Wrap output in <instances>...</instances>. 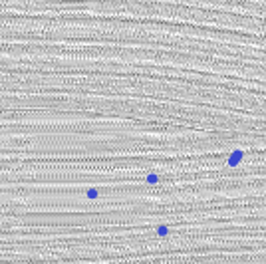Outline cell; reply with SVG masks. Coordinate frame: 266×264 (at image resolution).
Masks as SVG:
<instances>
[{
    "instance_id": "6da1fadb",
    "label": "cell",
    "mask_w": 266,
    "mask_h": 264,
    "mask_svg": "<svg viewBox=\"0 0 266 264\" xmlns=\"http://www.w3.org/2000/svg\"><path fill=\"white\" fill-rule=\"evenodd\" d=\"M157 232H159V234H167V232H169V230H167V229H165V226H161V229H159Z\"/></svg>"
}]
</instances>
